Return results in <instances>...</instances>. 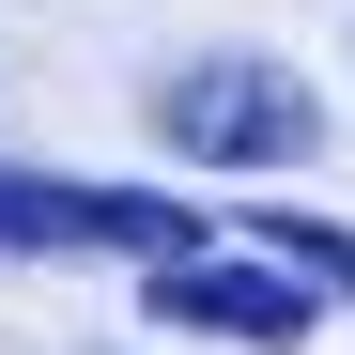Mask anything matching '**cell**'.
<instances>
[{"instance_id": "3957f363", "label": "cell", "mask_w": 355, "mask_h": 355, "mask_svg": "<svg viewBox=\"0 0 355 355\" xmlns=\"http://www.w3.org/2000/svg\"><path fill=\"white\" fill-rule=\"evenodd\" d=\"M139 309H155V324H186V340L293 355V340H309V278H293V263H216V248H186V263H155Z\"/></svg>"}, {"instance_id": "6da1fadb", "label": "cell", "mask_w": 355, "mask_h": 355, "mask_svg": "<svg viewBox=\"0 0 355 355\" xmlns=\"http://www.w3.org/2000/svg\"><path fill=\"white\" fill-rule=\"evenodd\" d=\"M155 139L201 155V170H293V155H324V93L293 62H263V46H216V62L155 78Z\"/></svg>"}, {"instance_id": "7a4b0ae2", "label": "cell", "mask_w": 355, "mask_h": 355, "mask_svg": "<svg viewBox=\"0 0 355 355\" xmlns=\"http://www.w3.org/2000/svg\"><path fill=\"white\" fill-rule=\"evenodd\" d=\"M78 248H108V263H186V248H216V216H201L186 186H78V170H0V263H78Z\"/></svg>"}, {"instance_id": "277c9868", "label": "cell", "mask_w": 355, "mask_h": 355, "mask_svg": "<svg viewBox=\"0 0 355 355\" xmlns=\"http://www.w3.org/2000/svg\"><path fill=\"white\" fill-rule=\"evenodd\" d=\"M263 248H278L293 278H340V293H355V232H324V216H263Z\"/></svg>"}]
</instances>
